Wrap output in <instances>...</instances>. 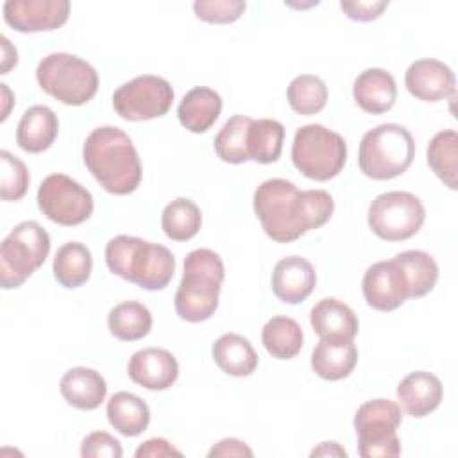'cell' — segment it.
<instances>
[{
  "mask_svg": "<svg viewBox=\"0 0 458 458\" xmlns=\"http://www.w3.org/2000/svg\"><path fill=\"white\" fill-rule=\"evenodd\" d=\"M265 234L277 243L299 240L329 222L335 200L326 190H299L286 179L263 181L252 199Z\"/></svg>",
  "mask_w": 458,
  "mask_h": 458,
  "instance_id": "1",
  "label": "cell"
},
{
  "mask_svg": "<svg viewBox=\"0 0 458 458\" xmlns=\"http://www.w3.org/2000/svg\"><path fill=\"white\" fill-rule=\"evenodd\" d=\"M86 168L113 195L132 193L141 181V163L132 140L118 127L93 129L82 147Z\"/></svg>",
  "mask_w": 458,
  "mask_h": 458,
  "instance_id": "2",
  "label": "cell"
},
{
  "mask_svg": "<svg viewBox=\"0 0 458 458\" xmlns=\"http://www.w3.org/2000/svg\"><path fill=\"white\" fill-rule=\"evenodd\" d=\"M106 263L109 272L148 292L166 288L175 272V258L165 245L129 234L107 242Z\"/></svg>",
  "mask_w": 458,
  "mask_h": 458,
  "instance_id": "3",
  "label": "cell"
},
{
  "mask_svg": "<svg viewBox=\"0 0 458 458\" xmlns=\"http://www.w3.org/2000/svg\"><path fill=\"white\" fill-rule=\"evenodd\" d=\"M224 261L211 249H195L184 258V272L174 297L177 315L186 322H204L218 308Z\"/></svg>",
  "mask_w": 458,
  "mask_h": 458,
  "instance_id": "4",
  "label": "cell"
},
{
  "mask_svg": "<svg viewBox=\"0 0 458 458\" xmlns=\"http://www.w3.org/2000/svg\"><path fill=\"white\" fill-rule=\"evenodd\" d=\"M415 157L411 132L399 123H381L367 131L358 148V166L374 181H388L408 170Z\"/></svg>",
  "mask_w": 458,
  "mask_h": 458,
  "instance_id": "5",
  "label": "cell"
},
{
  "mask_svg": "<svg viewBox=\"0 0 458 458\" xmlns=\"http://www.w3.org/2000/svg\"><path fill=\"white\" fill-rule=\"evenodd\" d=\"M36 79L45 93L66 106H82L98 89L97 70L88 61L68 52L45 55L36 68Z\"/></svg>",
  "mask_w": 458,
  "mask_h": 458,
  "instance_id": "6",
  "label": "cell"
},
{
  "mask_svg": "<svg viewBox=\"0 0 458 458\" xmlns=\"http://www.w3.org/2000/svg\"><path fill=\"white\" fill-rule=\"evenodd\" d=\"M292 161L304 177L324 182L342 172L347 161V143L338 132L320 123H308L293 136Z\"/></svg>",
  "mask_w": 458,
  "mask_h": 458,
  "instance_id": "7",
  "label": "cell"
},
{
  "mask_svg": "<svg viewBox=\"0 0 458 458\" xmlns=\"http://www.w3.org/2000/svg\"><path fill=\"white\" fill-rule=\"evenodd\" d=\"M50 236L34 220H25L2 240L0 284L4 290L21 286L48 258Z\"/></svg>",
  "mask_w": 458,
  "mask_h": 458,
  "instance_id": "8",
  "label": "cell"
},
{
  "mask_svg": "<svg viewBox=\"0 0 458 458\" xmlns=\"http://www.w3.org/2000/svg\"><path fill=\"white\" fill-rule=\"evenodd\" d=\"M403 415L397 403L390 399L365 401L354 415L358 435V454L361 458H395L401 454L397 428Z\"/></svg>",
  "mask_w": 458,
  "mask_h": 458,
  "instance_id": "9",
  "label": "cell"
},
{
  "mask_svg": "<svg viewBox=\"0 0 458 458\" xmlns=\"http://www.w3.org/2000/svg\"><path fill=\"white\" fill-rule=\"evenodd\" d=\"M426 220V209L410 191H386L377 195L367 213L372 233L386 242H403L419 233Z\"/></svg>",
  "mask_w": 458,
  "mask_h": 458,
  "instance_id": "10",
  "label": "cell"
},
{
  "mask_svg": "<svg viewBox=\"0 0 458 458\" xmlns=\"http://www.w3.org/2000/svg\"><path fill=\"white\" fill-rule=\"evenodd\" d=\"M38 208L59 225H79L93 213V197L81 182L64 174H50L38 190Z\"/></svg>",
  "mask_w": 458,
  "mask_h": 458,
  "instance_id": "11",
  "label": "cell"
},
{
  "mask_svg": "<svg viewBox=\"0 0 458 458\" xmlns=\"http://www.w3.org/2000/svg\"><path fill=\"white\" fill-rule=\"evenodd\" d=\"M174 102L170 82L159 75H138L113 93V107L118 116L129 122H141L165 116Z\"/></svg>",
  "mask_w": 458,
  "mask_h": 458,
  "instance_id": "12",
  "label": "cell"
},
{
  "mask_svg": "<svg viewBox=\"0 0 458 458\" xmlns=\"http://www.w3.org/2000/svg\"><path fill=\"white\" fill-rule=\"evenodd\" d=\"M361 290L367 304L377 311H394L410 299L404 272L394 258L370 265L363 274Z\"/></svg>",
  "mask_w": 458,
  "mask_h": 458,
  "instance_id": "13",
  "label": "cell"
},
{
  "mask_svg": "<svg viewBox=\"0 0 458 458\" xmlns=\"http://www.w3.org/2000/svg\"><path fill=\"white\" fill-rule=\"evenodd\" d=\"M4 21L18 32L55 30L66 23L68 0H7L2 7Z\"/></svg>",
  "mask_w": 458,
  "mask_h": 458,
  "instance_id": "14",
  "label": "cell"
},
{
  "mask_svg": "<svg viewBox=\"0 0 458 458\" xmlns=\"http://www.w3.org/2000/svg\"><path fill=\"white\" fill-rule=\"evenodd\" d=\"M404 84L411 97L424 102H438L453 97L456 91L453 70L445 63L431 57L413 61L404 73Z\"/></svg>",
  "mask_w": 458,
  "mask_h": 458,
  "instance_id": "15",
  "label": "cell"
},
{
  "mask_svg": "<svg viewBox=\"0 0 458 458\" xmlns=\"http://www.w3.org/2000/svg\"><path fill=\"white\" fill-rule=\"evenodd\" d=\"M127 374L147 390H166L177 381L179 363L166 349L145 347L131 356Z\"/></svg>",
  "mask_w": 458,
  "mask_h": 458,
  "instance_id": "16",
  "label": "cell"
},
{
  "mask_svg": "<svg viewBox=\"0 0 458 458\" xmlns=\"http://www.w3.org/2000/svg\"><path fill=\"white\" fill-rule=\"evenodd\" d=\"M317 283L313 265L301 256L279 259L272 270V292L284 304H299L308 299Z\"/></svg>",
  "mask_w": 458,
  "mask_h": 458,
  "instance_id": "17",
  "label": "cell"
},
{
  "mask_svg": "<svg viewBox=\"0 0 458 458\" xmlns=\"http://www.w3.org/2000/svg\"><path fill=\"white\" fill-rule=\"evenodd\" d=\"M442 381L435 374L426 370L410 372L397 385V399L403 410L415 419L426 417L433 410H437L442 401Z\"/></svg>",
  "mask_w": 458,
  "mask_h": 458,
  "instance_id": "18",
  "label": "cell"
},
{
  "mask_svg": "<svg viewBox=\"0 0 458 458\" xmlns=\"http://www.w3.org/2000/svg\"><path fill=\"white\" fill-rule=\"evenodd\" d=\"M352 97L365 113L383 114L395 104V79L383 68H367L356 77L352 84Z\"/></svg>",
  "mask_w": 458,
  "mask_h": 458,
  "instance_id": "19",
  "label": "cell"
},
{
  "mask_svg": "<svg viewBox=\"0 0 458 458\" xmlns=\"http://www.w3.org/2000/svg\"><path fill=\"white\" fill-rule=\"evenodd\" d=\"M358 363V349L352 340L320 338L311 352L313 372L326 381L347 377Z\"/></svg>",
  "mask_w": 458,
  "mask_h": 458,
  "instance_id": "20",
  "label": "cell"
},
{
  "mask_svg": "<svg viewBox=\"0 0 458 458\" xmlns=\"http://www.w3.org/2000/svg\"><path fill=\"white\" fill-rule=\"evenodd\" d=\"M59 392L73 408L89 411L104 403L107 385L100 372L95 369L73 367L63 374L59 381Z\"/></svg>",
  "mask_w": 458,
  "mask_h": 458,
  "instance_id": "21",
  "label": "cell"
},
{
  "mask_svg": "<svg viewBox=\"0 0 458 458\" xmlns=\"http://www.w3.org/2000/svg\"><path fill=\"white\" fill-rule=\"evenodd\" d=\"M59 132V120L48 106L29 107L16 127V143L29 154H38L52 147Z\"/></svg>",
  "mask_w": 458,
  "mask_h": 458,
  "instance_id": "22",
  "label": "cell"
},
{
  "mask_svg": "<svg viewBox=\"0 0 458 458\" xmlns=\"http://www.w3.org/2000/svg\"><path fill=\"white\" fill-rule=\"evenodd\" d=\"M310 324L320 338L352 340L360 329L356 313L335 297H326L311 308Z\"/></svg>",
  "mask_w": 458,
  "mask_h": 458,
  "instance_id": "23",
  "label": "cell"
},
{
  "mask_svg": "<svg viewBox=\"0 0 458 458\" xmlns=\"http://www.w3.org/2000/svg\"><path fill=\"white\" fill-rule=\"evenodd\" d=\"M222 111L220 95L206 86L190 89L179 102L177 118L184 129L200 134L211 129Z\"/></svg>",
  "mask_w": 458,
  "mask_h": 458,
  "instance_id": "24",
  "label": "cell"
},
{
  "mask_svg": "<svg viewBox=\"0 0 458 458\" xmlns=\"http://www.w3.org/2000/svg\"><path fill=\"white\" fill-rule=\"evenodd\" d=\"M211 354L218 369L234 377L250 376L259 361L252 344L236 333H225L216 338Z\"/></svg>",
  "mask_w": 458,
  "mask_h": 458,
  "instance_id": "25",
  "label": "cell"
},
{
  "mask_svg": "<svg viewBox=\"0 0 458 458\" xmlns=\"http://www.w3.org/2000/svg\"><path fill=\"white\" fill-rule=\"evenodd\" d=\"M106 413L109 424L123 437L141 435L150 422V410L147 403L131 392L113 394L107 401Z\"/></svg>",
  "mask_w": 458,
  "mask_h": 458,
  "instance_id": "26",
  "label": "cell"
},
{
  "mask_svg": "<svg viewBox=\"0 0 458 458\" xmlns=\"http://www.w3.org/2000/svg\"><path fill=\"white\" fill-rule=\"evenodd\" d=\"M93 268V258L89 249L81 242H68L61 245L54 256V277L55 281L68 288H79L88 283Z\"/></svg>",
  "mask_w": 458,
  "mask_h": 458,
  "instance_id": "27",
  "label": "cell"
},
{
  "mask_svg": "<svg viewBox=\"0 0 458 458\" xmlns=\"http://www.w3.org/2000/svg\"><path fill=\"white\" fill-rule=\"evenodd\" d=\"M111 335L123 342L145 338L152 329V315L148 308L138 301H123L111 308L107 315Z\"/></svg>",
  "mask_w": 458,
  "mask_h": 458,
  "instance_id": "28",
  "label": "cell"
},
{
  "mask_svg": "<svg viewBox=\"0 0 458 458\" xmlns=\"http://www.w3.org/2000/svg\"><path fill=\"white\" fill-rule=\"evenodd\" d=\"M261 342L272 358L292 360L301 352L304 335L297 320L279 315L263 326Z\"/></svg>",
  "mask_w": 458,
  "mask_h": 458,
  "instance_id": "29",
  "label": "cell"
},
{
  "mask_svg": "<svg viewBox=\"0 0 458 458\" xmlns=\"http://www.w3.org/2000/svg\"><path fill=\"white\" fill-rule=\"evenodd\" d=\"M428 165L435 175L449 188H458V134L453 129L437 132L426 150Z\"/></svg>",
  "mask_w": 458,
  "mask_h": 458,
  "instance_id": "30",
  "label": "cell"
},
{
  "mask_svg": "<svg viewBox=\"0 0 458 458\" xmlns=\"http://www.w3.org/2000/svg\"><path fill=\"white\" fill-rule=\"evenodd\" d=\"M284 141V127L274 118L252 120L247 134L249 159L256 163H276L281 157Z\"/></svg>",
  "mask_w": 458,
  "mask_h": 458,
  "instance_id": "31",
  "label": "cell"
},
{
  "mask_svg": "<svg viewBox=\"0 0 458 458\" xmlns=\"http://www.w3.org/2000/svg\"><path fill=\"white\" fill-rule=\"evenodd\" d=\"M202 225L200 208L186 199L177 197L168 202L161 213V227L163 233L174 242H188L191 240Z\"/></svg>",
  "mask_w": 458,
  "mask_h": 458,
  "instance_id": "32",
  "label": "cell"
},
{
  "mask_svg": "<svg viewBox=\"0 0 458 458\" xmlns=\"http://www.w3.org/2000/svg\"><path fill=\"white\" fill-rule=\"evenodd\" d=\"M394 259L401 265L404 272L410 288V299L424 297L435 288L438 279V265L433 259V256H429L424 250L411 249L399 252Z\"/></svg>",
  "mask_w": 458,
  "mask_h": 458,
  "instance_id": "33",
  "label": "cell"
},
{
  "mask_svg": "<svg viewBox=\"0 0 458 458\" xmlns=\"http://www.w3.org/2000/svg\"><path fill=\"white\" fill-rule=\"evenodd\" d=\"M250 123H252V118L243 114H234L222 125L213 143L215 152L222 161L231 165H240L249 161L247 134H249Z\"/></svg>",
  "mask_w": 458,
  "mask_h": 458,
  "instance_id": "34",
  "label": "cell"
},
{
  "mask_svg": "<svg viewBox=\"0 0 458 458\" xmlns=\"http://www.w3.org/2000/svg\"><path fill=\"white\" fill-rule=\"evenodd\" d=\"M286 98L290 107L302 116L317 114L320 113L327 104V86L326 82L311 73L297 75L288 89Z\"/></svg>",
  "mask_w": 458,
  "mask_h": 458,
  "instance_id": "35",
  "label": "cell"
},
{
  "mask_svg": "<svg viewBox=\"0 0 458 458\" xmlns=\"http://www.w3.org/2000/svg\"><path fill=\"white\" fill-rule=\"evenodd\" d=\"M0 163H2V174H0V197L2 200L13 202L20 200L27 190H29V170L25 163L11 154L9 150L0 152Z\"/></svg>",
  "mask_w": 458,
  "mask_h": 458,
  "instance_id": "36",
  "label": "cell"
},
{
  "mask_svg": "<svg viewBox=\"0 0 458 458\" xmlns=\"http://www.w3.org/2000/svg\"><path fill=\"white\" fill-rule=\"evenodd\" d=\"M245 11L242 0H197L193 2V13L199 20L208 23H233Z\"/></svg>",
  "mask_w": 458,
  "mask_h": 458,
  "instance_id": "37",
  "label": "cell"
},
{
  "mask_svg": "<svg viewBox=\"0 0 458 458\" xmlns=\"http://www.w3.org/2000/svg\"><path fill=\"white\" fill-rule=\"evenodd\" d=\"M122 454V444L106 431H93L81 444L82 458H120Z\"/></svg>",
  "mask_w": 458,
  "mask_h": 458,
  "instance_id": "38",
  "label": "cell"
},
{
  "mask_svg": "<svg viewBox=\"0 0 458 458\" xmlns=\"http://www.w3.org/2000/svg\"><path fill=\"white\" fill-rule=\"evenodd\" d=\"M388 7L385 0H372V2H340V9L347 14V18L354 21H372L381 16V13Z\"/></svg>",
  "mask_w": 458,
  "mask_h": 458,
  "instance_id": "39",
  "label": "cell"
},
{
  "mask_svg": "<svg viewBox=\"0 0 458 458\" xmlns=\"http://www.w3.org/2000/svg\"><path fill=\"white\" fill-rule=\"evenodd\" d=\"M136 458H163V456H182L179 449H175L166 438H148L143 442L136 453Z\"/></svg>",
  "mask_w": 458,
  "mask_h": 458,
  "instance_id": "40",
  "label": "cell"
},
{
  "mask_svg": "<svg viewBox=\"0 0 458 458\" xmlns=\"http://www.w3.org/2000/svg\"><path fill=\"white\" fill-rule=\"evenodd\" d=\"M252 454H254L252 449L238 438H224V440L216 442L208 453L209 458H213V456H252Z\"/></svg>",
  "mask_w": 458,
  "mask_h": 458,
  "instance_id": "41",
  "label": "cell"
},
{
  "mask_svg": "<svg viewBox=\"0 0 458 458\" xmlns=\"http://www.w3.org/2000/svg\"><path fill=\"white\" fill-rule=\"evenodd\" d=\"M0 43H2V68H0V73H7L13 66H16L18 52L5 36L0 38Z\"/></svg>",
  "mask_w": 458,
  "mask_h": 458,
  "instance_id": "42",
  "label": "cell"
},
{
  "mask_svg": "<svg viewBox=\"0 0 458 458\" xmlns=\"http://www.w3.org/2000/svg\"><path fill=\"white\" fill-rule=\"evenodd\" d=\"M310 454L313 458L315 456H342V458H345L347 451L338 442H322Z\"/></svg>",
  "mask_w": 458,
  "mask_h": 458,
  "instance_id": "43",
  "label": "cell"
},
{
  "mask_svg": "<svg viewBox=\"0 0 458 458\" xmlns=\"http://www.w3.org/2000/svg\"><path fill=\"white\" fill-rule=\"evenodd\" d=\"M0 91H2V116L0 120L4 122L7 116H9V111H11V106L14 104V95L11 93V89L7 88V84H0Z\"/></svg>",
  "mask_w": 458,
  "mask_h": 458,
  "instance_id": "44",
  "label": "cell"
}]
</instances>
